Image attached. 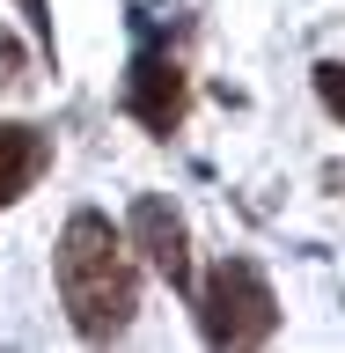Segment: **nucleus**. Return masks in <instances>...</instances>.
I'll list each match as a JSON object with an SVG mask.
<instances>
[{"instance_id":"4","label":"nucleus","mask_w":345,"mask_h":353,"mask_svg":"<svg viewBox=\"0 0 345 353\" xmlns=\"http://www.w3.org/2000/svg\"><path fill=\"white\" fill-rule=\"evenodd\" d=\"M125 243H132V250H140V258H147L154 272L176 287V294H191V280H198V265H191V228H184V214H176L162 192H140V199H132Z\"/></svg>"},{"instance_id":"6","label":"nucleus","mask_w":345,"mask_h":353,"mask_svg":"<svg viewBox=\"0 0 345 353\" xmlns=\"http://www.w3.org/2000/svg\"><path fill=\"white\" fill-rule=\"evenodd\" d=\"M316 96H324V110L345 125V59H324V66H316Z\"/></svg>"},{"instance_id":"2","label":"nucleus","mask_w":345,"mask_h":353,"mask_svg":"<svg viewBox=\"0 0 345 353\" xmlns=\"http://www.w3.org/2000/svg\"><path fill=\"white\" fill-rule=\"evenodd\" d=\"M191 309H198V339L206 346H264L280 331V294L264 280L258 258H228L206 265V280H191Z\"/></svg>"},{"instance_id":"5","label":"nucleus","mask_w":345,"mask_h":353,"mask_svg":"<svg viewBox=\"0 0 345 353\" xmlns=\"http://www.w3.org/2000/svg\"><path fill=\"white\" fill-rule=\"evenodd\" d=\"M44 170H52V132L44 125H0V206L30 199Z\"/></svg>"},{"instance_id":"7","label":"nucleus","mask_w":345,"mask_h":353,"mask_svg":"<svg viewBox=\"0 0 345 353\" xmlns=\"http://www.w3.org/2000/svg\"><path fill=\"white\" fill-rule=\"evenodd\" d=\"M0 88H22V37L0 22Z\"/></svg>"},{"instance_id":"1","label":"nucleus","mask_w":345,"mask_h":353,"mask_svg":"<svg viewBox=\"0 0 345 353\" xmlns=\"http://www.w3.org/2000/svg\"><path fill=\"white\" fill-rule=\"evenodd\" d=\"M59 302H66L74 339H88V346H110V339L132 324V309H140L132 243H125V228H110V214H96V206L66 214V228H59Z\"/></svg>"},{"instance_id":"8","label":"nucleus","mask_w":345,"mask_h":353,"mask_svg":"<svg viewBox=\"0 0 345 353\" xmlns=\"http://www.w3.org/2000/svg\"><path fill=\"white\" fill-rule=\"evenodd\" d=\"M22 15H30V30L52 44V0H22Z\"/></svg>"},{"instance_id":"3","label":"nucleus","mask_w":345,"mask_h":353,"mask_svg":"<svg viewBox=\"0 0 345 353\" xmlns=\"http://www.w3.org/2000/svg\"><path fill=\"white\" fill-rule=\"evenodd\" d=\"M125 110L154 140L184 132V110H191V74H184V59H176L169 44L154 37L147 15H140V52H132V74H125Z\"/></svg>"}]
</instances>
